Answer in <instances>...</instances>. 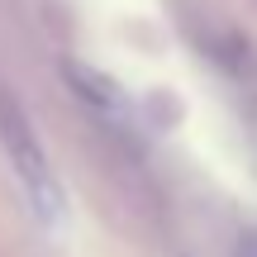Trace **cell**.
<instances>
[{
    "label": "cell",
    "instance_id": "obj_1",
    "mask_svg": "<svg viewBox=\"0 0 257 257\" xmlns=\"http://www.w3.org/2000/svg\"><path fill=\"white\" fill-rule=\"evenodd\" d=\"M0 143H5V157L15 167V176H19V191H24L34 219L43 229H57L62 224V186H57L53 167H48V153L38 143L34 124H29L24 105L15 95H5V91H0Z\"/></svg>",
    "mask_w": 257,
    "mask_h": 257
},
{
    "label": "cell",
    "instance_id": "obj_3",
    "mask_svg": "<svg viewBox=\"0 0 257 257\" xmlns=\"http://www.w3.org/2000/svg\"><path fill=\"white\" fill-rule=\"evenodd\" d=\"M238 257H257V233H243V243H238Z\"/></svg>",
    "mask_w": 257,
    "mask_h": 257
},
{
    "label": "cell",
    "instance_id": "obj_2",
    "mask_svg": "<svg viewBox=\"0 0 257 257\" xmlns=\"http://www.w3.org/2000/svg\"><path fill=\"white\" fill-rule=\"evenodd\" d=\"M67 81L81 91V100L91 105V110H100V114H128V95H124L105 72L81 67V62H67Z\"/></svg>",
    "mask_w": 257,
    "mask_h": 257
}]
</instances>
